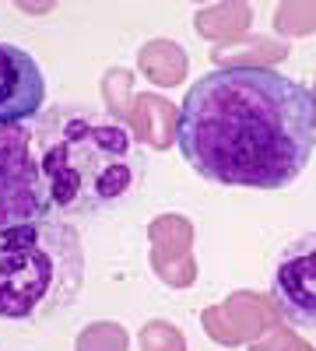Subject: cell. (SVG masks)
I'll return each mask as SVG.
<instances>
[{"label":"cell","instance_id":"cell-1","mask_svg":"<svg viewBox=\"0 0 316 351\" xmlns=\"http://www.w3.org/2000/svg\"><path fill=\"white\" fill-rule=\"evenodd\" d=\"M176 144L218 186H292L316 148L313 92L274 67H221L186 92Z\"/></svg>","mask_w":316,"mask_h":351},{"label":"cell","instance_id":"cell-3","mask_svg":"<svg viewBox=\"0 0 316 351\" xmlns=\"http://www.w3.org/2000/svg\"><path fill=\"white\" fill-rule=\"evenodd\" d=\"M84 281L77 228L64 218H39L0 228V316L42 319L74 306Z\"/></svg>","mask_w":316,"mask_h":351},{"label":"cell","instance_id":"cell-4","mask_svg":"<svg viewBox=\"0 0 316 351\" xmlns=\"http://www.w3.org/2000/svg\"><path fill=\"white\" fill-rule=\"evenodd\" d=\"M56 218L49 190L32 158V130L0 127V228Z\"/></svg>","mask_w":316,"mask_h":351},{"label":"cell","instance_id":"cell-2","mask_svg":"<svg viewBox=\"0 0 316 351\" xmlns=\"http://www.w3.org/2000/svg\"><path fill=\"white\" fill-rule=\"evenodd\" d=\"M32 158L49 190L53 215H102L137 193L134 134L88 106H49L32 130Z\"/></svg>","mask_w":316,"mask_h":351},{"label":"cell","instance_id":"cell-5","mask_svg":"<svg viewBox=\"0 0 316 351\" xmlns=\"http://www.w3.org/2000/svg\"><path fill=\"white\" fill-rule=\"evenodd\" d=\"M271 299L292 327L316 330V232L299 236L281 253L271 281Z\"/></svg>","mask_w":316,"mask_h":351},{"label":"cell","instance_id":"cell-6","mask_svg":"<svg viewBox=\"0 0 316 351\" xmlns=\"http://www.w3.org/2000/svg\"><path fill=\"white\" fill-rule=\"evenodd\" d=\"M46 102V77L21 46L0 43V127H25Z\"/></svg>","mask_w":316,"mask_h":351}]
</instances>
